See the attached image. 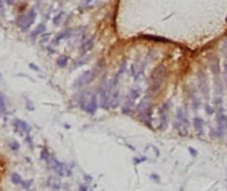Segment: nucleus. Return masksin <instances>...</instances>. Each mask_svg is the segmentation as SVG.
<instances>
[{"label": "nucleus", "mask_w": 227, "mask_h": 191, "mask_svg": "<svg viewBox=\"0 0 227 191\" xmlns=\"http://www.w3.org/2000/svg\"><path fill=\"white\" fill-rule=\"evenodd\" d=\"M80 106L82 110H85L88 114H94L97 110V96L96 93H84L80 98Z\"/></svg>", "instance_id": "nucleus-1"}, {"label": "nucleus", "mask_w": 227, "mask_h": 191, "mask_svg": "<svg viewBox=\"0 0 227 191\" xmlns=\"http://www.w3.org/2000/svg\"><path fill=\"white\" fill-rule=\"evenodd\" d=\"M36 16H37V12L36 9H29L28 12H25L24 15L20 16L19 19V27L21 28V31H28V28L32 25V23L36 20Z\"/></svg>", "instance_id": "nucleus-3"}, {"label": "nucleus", "mask_w": 227, "mask_h": 191, "mask_svg": "<svg viewBox=\"0 0 227 191\" xmlns=\"http://www.w3.org/2000/svg\"><path fill=\"white\" fill-rule=\"evenodd\" d=\"M152 178H153V179H155V180H158V182H159V178H158V175H154V174H153V175H152Z\"/></svg>", "instance_id": "nucleus-33"}, {"label": "nucleus", "mask_w": 227, "mask_h": 191, "mask_svg": "<svg viewBox=\"0 0 227 191\" xmlns=\"http://www.w3.org/2000/svg\"><path fill=\"white\" fill-rule=\"evenodd\" d=\"M11 182L13 183V185H21L23 179H21V177H20L18 173H12L11 174Z\"/></svg>", "instance_id": "nucleus-19"}, {"label": "nucleus", "mask_w": 227, "mask_h": 191, "mask_svg": "<svg viewBox=\"0 0 227 191\" xmlns=\"http://www.w3.org/2000/svg\"><path fill=\"white\" fill-rule=\"evenodd\" d=\"M9 147H11V150H13V151H18V150L20 149V145H19V142H16L15 139H11L9 141Z\"/></svg>", "instance_id": "nucleus-23"}, {"label": "nucleus", "mask_w": 227, "mask_h": 191, "mask_svg": "<svg viewBox=\"0 0 227 191\" xmlns=\"http://www.w3.org/2000/svg\"><path fill=\"white\" fill-rule=\"evenodd\" d=\"M143 39L153 40V41H159V43H169V40H168V39H163V37H157V36H143Z\"/></svg>", "instance_id": "nucleus-20"}, {"label": "nucleus", "mask_w": 227, "mask_h": 191, "mask_svg": "<svg viewBox=\"0 0 227 191\" xmlns=\"http://www.w3.org/2000/svg\"><path fill=\"white\" fill-rule=\"evenodd\" d=\"M225 68H226V84H227V64L225 65Z\"/></svg>", "instance_id": "nucleus-36"}, {"label": "nucleus", "mask_w": 227, "mask_h": 191, "mask_svg": "<svg viewBox=\"0 0 227 191\" xmlns=\"http://www.w3.org/2000/svg\"><path fill=\"white\" fill-rule=\"evenodd\" d=\"M163 80H165V68H163V65H158L152 73V88H150V92L152 93L158 92Z\"/></svg>", "instance_id": "nucleus-2"}, {"label": "nucleus", "mask_w": 227, "mask_h": 191, "mask_svg": "<svg viewBox=\"0 0 227 191\" xmlns=\"http://www.w3.org/2000/svg\"><path fill=\"white\" fill-rule=\"evenodd\" d=\"M7 3H8V4H13V3H15V0H7Z\"/></svg>", "instance_id": "nucleus-35"}, {"label": "nucleus", "mask_w": 227, "mask_h": 191, "mask_svg": "<svg viewBox=\"0 0 227 191\" xmlns=\"http://www.w3.org/2000/svg\"><path fill=\"white\" fill-rule=\"evenodd\" d=\"M29 66H31L32 69H35V70H39V68H37V66H35V64H31V65H29Z\"/></svg>", "instance_id": "nucleus-32"}, {"label": "nucleus", "mask_w": 227, "mask_h": 191, "mask_svg": "<svg viewBox=\"0 0 227 191\" xmlns=\"http://www.w3.org/2000/svg\"><path fill=\"white\" fill-rule=\"evenodd\" d=\"M189 151H190V154H191L193 157H195V155H197V151H195L194 149H193V147H189Z\"/></svg>", "instance_id": "nucleus-26"}, {"label": "nucleus", "mask_w": 227, "mask_h": 191, "mask_svg": "<svg viewBox=\"0 0 227 191\" xmlns=\"http://www.w3.org/2000/svg\"><path fill=\"white\" fill-rule=\"evenodd\" d=\"M159 114H161V125L159 127L163 129V127H166L168 125V117H169V102L163 103L161 106V109H159Z\"/></svg>", "instance_id": "nucleus-8"}, {"label": "nucleus", "mask_w": 227, "mask_h": 191, "mask_svg": "<svg viewBox=\"0 0 227 191\" xmlns=\"http://www.w3.org/2000/svg\"><path fill=\"white\" fill-rule=\"evenodd\" d=\"M138 96H139V90L138 89H133V90H130V93H129V100L134 102Z\"/></svg>", "instance_id": "nucleus-21"}, {"label": "nucleus", "mask_w": 227, "mask_h": 191, "mask_svg": "<svg viewBox=\"0 0 227 191\" xmlns=\"http://www.w3.org/2000/svg\"><path fill=\"white\" fill-rule=\"evenodd\" d=\"M56 65H57L59 68H65V66L68 65V56H65V55L60 56V57L56 60Z\"/></svg>", "instance_id": "nucleus-14"}, {"label": "nucleus", "mask_w": 227, "mask_h": 191, "mask_svg": "<svg viewBox=\"0 0 227 191\" xmlns=\"http://www.w3.org/2000/svg\"><path fill=\"white\" fill-rule=\"evenodd\" d=\"M118 102H120V92H118V89H117V90H114V92H113V94H112V97H110V102H109V106H112V108H117Z\"/></svg>", "instance_id": "nucleus-12"}, {"label": "nucleus", "mask_w": 227, "mask_h": 191, "mask_svg": "<svg viewBox=\"0 0 227 191\" xmlns=\"http://www.w3.org/2000/svg\"><path fill=\"white\" fill-rule=\"evenodd\" d=\"M44 31H45V25H44V24H40V25L37 27V28H36L35 31H33V32L31 33V39H35L36 36L41 35V33L44 32Z\"/></svg>", "instance_id": "nucleus-16"}, {"label": "nucleus", "mask_w": 227, "mask_h": 191, "mask_svg": "<svg viewBox=\"0 0 227 191\" xmlns=\"http://www.w3.org/2000/svg\"><path fill=\"white\" fill-rule=\"evenodd\" d=\"M46 163H48V165L53 169V171H56L60 177H64L65 174H66V175H71V170H69V169H65V165H64V163L59 162V161L56 159V158H49V161H48Z\"/></svg>", "instance_id": "nucleus-6"}, {"label": "nucleus", "mask_w": 227, "mask_h": 191, "mask_svg": "<svg viewBox=\"0 0 227 191\" xmlns=\"http://www.w3.org/2000/svg\"><path fill=\"white\" fill-rule=\"evenodd\" d=\"M40 157H41V159L45 161V162H48V161H49L51 155H49V151H48V149H46V147H44V149L41 150V154H40Z\"/></svg>", "instance_id": "nucleus-22"}, {"label": "nucleus", "mask_w": 227, "mask_h": 191, "mask_svg": "<svg viewBox=\"0 0 227 191\" xmlns=\"http://www.w3.org/2000/svg\"><path fill=\"white\" fill-rule=\"evenodd\" d=\"M62 16H64V12L59 13V15L56 16V18H53V23H55V24H60V20H61Z\"/></svg>", "instance_id": "nucleus-24"}, {"label": "nucleus", "mask_w": 227, "mask_h": 191, "mask_svg": "<svg viewBox=\"0 0 227 191\" xmlns=\"http://www.w3.org/2000/svg\"><path fill=\"white\" fill-rule=\"evenodd\" d=\"M80 190H88V187H86V186H80Z\"/></svg>", "instance_id": "nucleus-34"}, {"label": "nucleus", "mask_w": 227, "mask_h": 191, "mask_svg": "<svg viewBox=\"0 0 227 191\" xmlns=\"http://www.w3.org/2000/svg\"><path fill=\"white\" fill-rule=\"evenodd\" d=\"M218 123H219V126H222L223 129L225 127H227V116H225V114H222V113H219L218 114Z\"/></svg>", "instance_id": "nucleus-18"}, {"label": "nucleus", "mask_w": 227, "mask_h": 191, "mask_svg": "<svg viewBox=\"0 0 227 191\" xmlns=\"http://www.w3.org/2000/svg\"><path fill=\"white\" fill-rule=\"evenodd\" d=\"M199 85H201V90L203 93V96L206 98H209V84H207V80H206L203 72H199Z\"/></svg>", "instance_id": "nucleus-9"}, {"label": "nucleus", "mask_w": 227, "mask_h": 191, "mask_svg": "<svg viewBox=\"0 0 227 191\" xmlns=\"http://www.w3.org/2000/svg\"><path fill=\"white\" fill-rule=\"evenodd\" d=\"M12 125H13L15 132L18 134H20V135H24V133H28L29 130H31V127L28 126V123H27L25 121H21V119H13Z\"/></svg>", "instance_id": "nucleus-7"}, {"label": "nucleus", "mask_w": 227, "mask_h": 191, "mask_svg": "<svg viewBox=\"0 0 227 191\" xmlns=\"http://www.w3.org/2000/svg\"><path fill=\"white\" fill-rule=\"evenodd\" d=\"M206 112H207V113H209V114H213V109H211V108H210V106H209V105H206Z\"/></svg>", "instance_id": "nucleus-28"}, {"label": "nucleus", "mask_w": 227, "mask_h": 191, "mask_svg": "<svg viewBox=\"0 0 227 191\" xmlns=\"http://www.w3.org/2000/svg\"><path fill=\"white\" fill-rule=\"evenodd\" d=\"M112 82L110 84H102L100 86V98H101V108L108 109L109 102H110V90H112Z\"/></svg>", "instance_id": "nucleus-4"}, {"label": "nucleus", "mask_w": 227, "mask_h": 191, "mask_svg": "<svg viewBox=\"0 0 227 191\" xmlns=\"http://www.w3.org/2000/svg\"><path fill=\"white\" fill-rule=\"evenodd\" d=\"M146 158H136L134 159V163H141V162H143Z\"/></svg>", "instance_id": "nucleus-27"}, {"label": "nucleus", "mask_w": 227, "mask_h": 191, "mask_svg": "<svg viewBox=\"0 0 227 191\" xmlns=\"http://www.w3.org/2000/svg\"><path fill=\"white\" fill-rule=\"evenodd\" d=\"M96 77V70H86L81 76L73 82V88H81V86L89 85Z\"/></svg>", "instance_id": "nucleus-5"}, {"label": "nucleus", "mask_w": 227, "mask_h": 191, "mask_svg": "<svg viewBox=\"0 0 227 191\" xmlns=\"http://www.w3.org/2000/svg\"><path fill=\"white\" fill-rule=\"evenodd\" d=\"M94 46V37H91L88 40V41H85L84 44L81 45V48H80V52H81V55H84L88 51H91V49Z\"/></svg>", "instance_id": "nucleus-10"}, {"label": "nucleus", "mask_w": 227, "mask_h": 191, "mask_svg": "<svg viewBox=\"0 0 227 191\" xmlns=\"http://www.w3.org/2000/svg\"><path fill=\"white\" fill-rule=\"evenodd\" d=\"M194 126H195V130L198 132L199 134H202V129H203V121L199 117L194 118Z\"/></svg>", "instance_id": "nucleus-17"}, {"label": "nucleus", "mask_w": 227, "mask_h": 191, "mask_svg": "<svg viewBox=\"0 0 227 191\" xmlns=\"http://www.w3.org/2000/svg\"><path fill=\"white\" fill-rule=\"evenodd\" d=\"M210 68H211V70L215 73H219V60L216 56H211L210 57Z\"/></svg>", "instance_id": "nucleus-11"}, {"label": "nucleus", "mask_w": 227, "mask_h": 191, "mask_svg": "<svg viewBox=\"0 0 227 191\" xmlns=\"http://www.w3.org/2000/svg\"><path fill=\"white\" fill-rule=\"evenodd\" d=\"M27 142H28V145L32 147V141H31V137L29 135H27Z\"/></svg>", "instance_id": "nucleus-30"}, {"label": "nucleus", "mask_w": 227, "mask_h": 191, "mask_svg": "<svg viewBox=\"0 0 227 191\" xmlns=\"http://www.w3.org/2000/svg\"><path fill=\"white\" fill-rule=\"evenodd\" d=\"M25 101H27V105H28V110H33V105H31V102L28 100H25Z\"/></svg>", "instance_id": "nucleus-29"}, {"label": "nucleus", "mask_w": 227, "mask_h": 191, "mask_svg": "<svg viewBox=\"0 0 227 191\" xmlns=\"http://www.w3.org/2000/svg\"><path fill=\"white\" fill-rule=\"evenodd\" d=\"M2 7H3V0H0V9H2Z\"/></svg>", "instance_id": "nucleus-37"}, {"label": "nucleus", "mask_w": 227, "mask_h": 191, "mask_svg": "<svg viewBox=\"0 0 227 191\" xmlns=\"http://www.w3.org/2000/svg\"><path fill=\"white\" fill-rule=\"evenodd\" d=\"M91 2H92V0H82V4H84V5H88Z\"/></svg>", "instance_id": "nucleus-31"}, {"label": "nucleus", "mask_w": 227, "mask_h": 191, "mask_svg": "<svg viewBox=\"0 0 227 191\" xmlns=\"http://www.w3.org/2000/svg\"><path fill=\"white\" fill-rule=\"evenodd\" d=\"M72 29H65V31H62V32H60V35H57L55 37V40H53V43L55 44H57V43L60 41V40H62V39H66V37H69V36L72 35Z\"/></svg>", "instance_id": "nucleus-13"}, {"label": "nucleus", "mask_w": 227, "mask_h": 191, "mask_svg": "<svg viewBox=\"0 0 227 191\" xmlns=\"http://www.w3.org/2000/svg\"><path fill=\"white\" fill-rule=\"evenodd\" d=\"M177 121L185 123V125H187V119H186V116L183 114V110L179 108L178 110H177Z\"/></svg>", "instance_id": "nucleus-15"}, {"label": "nucleus", "mask_w": 227, "mask_h": 191, "mask_svg": "<svg viewBox=\"0 0 227 191\" xmlns=\"http://www.w3.org/2000/svg\"><path fill=\"white\" fill-rule=\"evenodd\" d=\"M32 182H33V180H23V182H21V186L24 187V189H29V187L32 186Z\"/></svg>", "instance_id": "nucleus-25"}]
</instances>
